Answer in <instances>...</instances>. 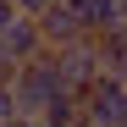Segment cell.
Instances as JSON below:
<instances>
[{
  "instance_id": "7",
  "label": "cell",
  "mask_w": 127,
  "mask_h": 127,
  "mask_svg": "<svg viewBox=\"0 0 127 127\" xmlns=\"http://www.w3.org/2000/svg\"><path fill=\"white\" fill-rule=\"evenodd\" d=\"M94 50H99V66H105V72H122V66H127V28L94 33Z\"/></svg>"
},
{
  "instance_id": "6",
  "label": "cell",
  "mask_w": 127,
  "mask_h": 127,
  "mask_svg": "<svg viewBox=\"0 0 127 127\" xmlns=\"http://www.w3.org/2000/svg\"><path fill=\"white\" fill-rule=\"evenodd\" d=\"M0 39L17 50V61H22V66H28L33 55H44V33H39V17H17V22L0 33Z\"/></svg>"
},
{
  "instance_id": "8",
  "label": "cell",
  "mask_w": 127,
  "mask_h": 127,
  "mask_svg": "<svg viewBox=\"0 0 127 127\" xmlns=\"http://www.w3.org/2000/svg\"><path fill=\"white\" fill-rule=\"evenodd\" d=\"M17 72H22V61H17V50L6 44V39H0V83L11 89V83H17Z\"/></svg>"
},
{
  "instance_id": "4",
  "label": "cell",
  "mask_w": 127,
  "mask_h": 127,
  "mask_svg": "<svg viewBox=\"0 0 127 127\" xmlns=\"http://www.w3.org/2000/svg\"><path fill=\"white\" fill-rule=\"evenodd\" d=\"M55 61H61V77H66V89H72V94H83V89H89V83L105 72V66H99V50H94V39H77V44L55 50Z\"/></svg>"
},
{
  "instance_id": "1",
  "label": "cell",
  "mask_w": 127,
  "mask_h": 127,
  "mask_svg": "<svg viewBox=\"0 0 127 127\" xmlns=\"http://www.w3.org/2000/svg\"><path fill=\"white\" fill-rule=\"evenodd\" d=\"M61 94H72V89H66V77H61V61H55V50L33 55L28 66L17 72V83H11L17 116H44V111H50V105H55Z\"/></svg>"
},
{
  "instance_id": "3",
  "label": "cell",
  "mask_w": 127,
  "mask_h": 127,
  "mask_svg": "<svg viewBox=\"0 0 127 127\" xmlns=\"http://www.w3.org/2000/svg\"><path fill=\"white\" fill-rule=\"evenodd\" d=\"M39 33H44V50H66L77 39H94L89 22H83V11H77V0H50L39 11Z\"/></svg>"
},
{
  "instance_id": "2",
  "label": "cell",
  "mask_w": 127,
  "mask_h": 127,
  "mask_svg": "<svg viewBox=\"0 0 127 127\" xmlns=\"http://www.w3.org/2000/svg\"><path fill=\"white\" fill-rule=\"evenodd\" d=\"M83 122L94 127H127V77L122 72H99L83 89Z\"/></svg>"
},
{
  "instance_id": "11",
  "label": "cell",
  "mask_w": 127,
  "mask_h": 127,
  "mask_svg": "<svg viewBox=\"0 0 127 127\" xmlns=\"http://www.w3.org/2000/svg\"><path fill=\"white\" fill-rule=\"evenodd\" d=\"M72 127H94V122H83V116H77V122H72Z\"/></svg>"
},
{
  "instance_id": "9",
  "label": "cell",
  "mask_w": 127,
  "mask_h": 127,
  "mask_svg": "<svg viewBox=\"0 0 127 127\" xmlns=\"http://www.w3.org/2000/svg\"><path fill=\"white\" fill-rule=\"evenodd\" d=\"M17 17H28V11H22V6H17V0H0V33H6V28L17 22Z\"/></svg>"
},
{
  "instance_id": "10",
  "label": "cell",
  "mask_w": 127,
  "mask_h": 127,
  "mask_svg": "<svg viewBox=\"0 0 127 127\" xmlns=\"http://www.w3.org/2000/svg\"><path fill=\"white\" fill-rule=\"evenodd\" d=\"M11 116H17V99H11L6 83H0V122H11Z\"/></svg>"
},
{
  "instance_id": "5",
  "label": "cell",
  "mask_w": 127,
  "mask_h": 127,
  "mask_svg": "<svg viewBox=\"0 0 127 127\" xmlns=\"http://www.w3.org/2000/svg\"><path fill=\"white\" fill-rule=\"evenodd\" d=\"M89 33H111V28H127V0H77Z\"/></svg>"
}]
</instances>
